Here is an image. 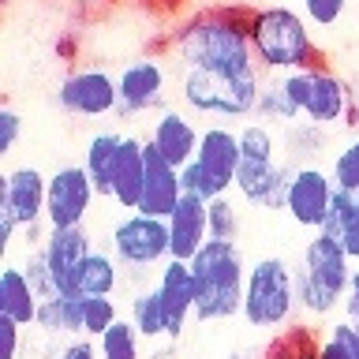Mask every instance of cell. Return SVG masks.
<instances>
[{
    "label": "cell",
    "instance_id": "cell-28",
    "mask_svg": "<svg viewBox=\"0 0 359 359\" xmlns=\"http://www.w3.org/2000/svg\"><path fill=\"white\" fill-rule=\"evenodd\" d=\"M255 116L258 123H285V128H292V123H299V109L288 101L285 86L277 83H262V94H258V105H255Z\"/></svg>",
    "mask_w": 359,
    "mask_h": 359
},
{
    "label": "cell",
    "instance_id": "cell-48",
    "mask_svg": "<svg viewBox=\"0 0 359 359\" xmlns=\"http://www.w3.org/2000/svg\"><path fill=\"white\" fill-rule=\"evenodd\" d=\"M150 4H154L157 11H180V8L187 4V0H150Z\"/></svg>",
    "mask_w": 359,
    "mask_h": 359
},
{
    "label": "cell",
    "instance_id": "cell-43",
    "mask_svg": "<svg viewBox=\"0 0 359 359\" xmlns=\"http://www.w3.org/2000/svg\"><path fill=\"white\" fill-rule=\"evenodd\" d=\"M53 53L60 56V60L72 64L75 53H79V38H75V34H60V38H56V45H53Z\"/></svg>",
    "mask_w": 359,
    "mask_h": 359
},
{
    "label": "cell",
    "instance_id": "cell-47",
    "mask_svg": "<svg viewBox=\"0 0 359 359\" xmlns=\"http://www.w3.org/2000/svg\"><path fill=\"white\" fill-rule=\"evenodd\" d=\"M15 232H19V224L11 221V217H4V213H0V247H4V251L11 247V236H15Z\"/></svg>",
    "mask_w": 359,
    "mask_h": 359
},
{
    "label": "cell",
    "instance_id": "cell-5",
    "mask_svg": "<svg viewBox=\"0 0 359 359\" xmlns=\"http://www.w3.org/2000/svg\"><path fill=\"white\" fill-rule=\"evenodd\" d=\"M348 280H352V258L344 255V243L314 232V240L303 247V269L296 273L299 307L314 318L337 311L348 296Z\"/></svg>",
    "mask_w": 359,
    "mask_h": 359
},
{
    "label": "cell",
    "instance_id": "cell-41",
    "mask_svg": "<svg viewBox=\"0 0 359 359\" xmlns=\"http://www.w3.org/2000/svg\"><path fill=\"white\" fill-rule=\"evenodd\" d=\"M330 333H333L337 341H341V344L348 348V355H352V359H359V325H352V322L344 318V322H337Z\"/></svg>",
    "mask_w": 359,
    "mask_h": 359
},
{
    "label": "cell",
    "instance_id": "cell-9",
    "mask_svg": "<svg viewBox=\"0 0 359 359\" xmlns=\"http://www.w3.org/2000/svg\"><path fill=\"white\" fill-rule=\"evenodd\" d=\"M56 105L72 116H116L120 109V86L116 75H109L105 67H79L56 86Z\"/></svg>",
    "mask_w": 359,
    "mask_h": 359
},
{
    "label": "cell",
    "instance_id": "cell-25",
    "mask_svg": "<svg viewBox=\"0 0 359 359\" xmlns=\"http://www.w3.org/2000/svg\"><path fill=\"white\" fill-rule=\"evenodd\" d=\"M38 325L49 337H83V296H53L41 299Z\"/></svg>",
    "mask_w": 359,
    "mask_h": 359
},
{
    "label": "cell",
    "instance_id": "cell-4",
    "mask_svg": "<svg viewBox=\"0 0 359 359\" xmlns=\"http://www.w3.org/2000/svg\"><path fill=\"white\" fill-rule=\"evenodd\" d=\"M292 172L277 165V135L266 123H243L240 128V172L236 187L258 210H285Z\"/></svg>",
    "mask_w": 359,
    "mask_h": 359
},
{
    "label": "cell",
    "instance_id": "cell-12",
    "mask_svg": "<svg viewBox=\"0 0 359 359\" xmlns=\"http://www.w3.org/2000/svg\"><path fill=\"white\" fill-rule=\"evenodd\" d=\"M45 198H49V176L34 165H19L4 172L0 184V213L11 217L19 229H34L45 221Z\"/></svg>",
    "mask_w": 359,
    "mask_h": 359
},
{
    "label": "cell",
    "instance_id": "cell-22",
    "mask_svg": "<svg viewBox=\"0 0 359 359\" xmlns=\"http://www.w3.org/2000/svg\"><path fill=\"white\" fill-rule=\"evenodd\" d=\"M41 296L34 292L30 277L22 266H4L0 269V318H11L15 325H38Z\"/></svg>",
    "mask_w": 359,
    "mask_h": 359
},
{
    "label": "cell",
    "instance_id": "cell-18",
    "mask_svg": "<svg viewBox=\"0 0 359 359\" xmlns=\"http://www.w3.org/2000/svg\"><path fill=\"white\" fill-rule=\"evenodd\" d=\"M168 240H172L176 262H191L210 243V202H202L195 195L180 198V206L168 217Z\"/></svg>",
    "mask_w": 359,
    "mask_h": 359
},
{
    "label": "cell",
    "instance_id": "cell-30",
    "mask_svg": "<svg viewBox=\"0 0 359 359\" xmlns=\"http://www.w3.org/2000/svg\"><path fill=\"white\" fill-rule=\"evenodd\" d=\"M101 359H139V330L131 325V318H120L112 330L97 341Z\"/></svg>",
    "mask_w": 359,
    "mask_h": 359
},
{
    "label": "cell",
    "instance_id": "cell-8",
    "mask_svg": "<svg viewBox=\"0 0 359 359\" xmlns=\"http://www.w3.org/2000/svg\"><path fill=\"white\" fill-rule=\"evenodd\" d=\"M112 255L120 266L150 269L157 262L172 258V240H168V221L146 217V213H128L112 229Z\"/></svg>",
    "mask_w": 359,
    "mask_h": 359
},
{
    "label": "cell",
    "instance_id": "cell-36",
    "mask_svg": "<svg viewBox=\"0 0 359 359\" xmlns=\"http://www.w3.org/2000/svg\"><path fill=\"white\" fill-rule=\"evenodd\" d=\"M27 277H30V285H34V292H38L41 299H53L56 296V285H53V273H49V266H45V258H41V251H34L30 258H27Z\"/></svg>",
    "mask_w": 359,
    "mask_h": 359
},
{
    "label": "cell",
    "instance_id": "cell-11",
    "mask_svg": "<svg viewBox=\"0 0 359 359\" xmlns=\"http://www.w3.org/2000/svg\"><path fill=\"white\" fill-rule=\"evenodd\" d=\"M333 195H337V184L330 172H322L314 165H299V168H292L285 210L299 229L322 232V224L330 221V210H333Z\"/></svg>",
    "mask_w": 359,
    "mask_h": 359
},
{
    "label": "cell",
    "instance_id": "cell-29",
    "mask_svg": "<svg viewBox=\"0 0 359 359\" xmlns=\"http://www.w3.org/2000/svg\"><path fill=\"white\" fill-rule=\"evenodd\" d=\"M116 322H120V311H116V303H112V296H90V299H83V337L101 341V337H105Z\"/></svg>",
    "mask_w": 359,
    "mask_h": 359
},
{
    "label": "cell",
    "instance_id": "cell-42",
    "mask_svg": "<svg viewBox=\"0 0 359 359\" xmlns=\"http://www.w3.org/2000/svg\"><path fill=\"white\" fill-rule=\"evenodd\" d=\"M344 314H348V322H352V325H359V269H352V280H348Z\"/></svg>",
    "mask_w": 359,
    "mask_h": 359
},
{
    "label": "cell",
    "instance_id": "cell-44",
    "mask_svg": "<svg viewBox=\"0 0 359 359\" xmlns=\"http://www.w3.org/2000/svg\"><path fill=\"white\" fill-rule=\"evenodd\" d=\"M318 359H352V355H348V348H344V344L330 333V337L322 341V348H318Z\"/></svg>",
    "mask_w": 359,
    "mask_h": 359
},
{
    "label": "cell",
    "instance_id": "cell-19",
    "mask_svg": "<svg viewBox=\"0 0 359 359\" xmlns=\"http://www.w3.org/2000/svg\"><path fill=\"white\" fill-rule=\"evenodd\" d=\"M150 142L157 146V154H161L172 168H187V165L198 157L202 131L195 128V120H191L187 112L165 109L161 116L154 120V135H150Z\"/></svg>",
    "mask_w": 359,
    "mask_h": 359
},
{
    "label": "cell",
    "instance_id": "cell-26",
    "mask_svg": "<svg viewBox=\"0 0 359 359\" xmlns=\"http://www.w3.org/2000/svg\"><path fill=\"white\" fill-rule=\"evenodd\" d=\"M131 325L139 330V337H146V341H161V337H168L165 303H161V292H157V288L135 292V299H131Z\"/></svg>",
    "mask_w": 359,
    "mask_h": 359
},
{
    "label": "cell",
    "instance_id": "cell-6",
    "mask_svg": "<svg viewBox=\"0 0 359 359\" xmlns=\"http://www.w3.org/2000/svg\"><path fill=\"white\" fill-rule=\"evenodd\" d=\"M258 94H262V72L255 75H224V72H202L187 67L180 79V97L198 116L217 120H247L255 116Z\"/></svg>",
    "mask_w": 359,
    "mask_h": 359
},
{
    "label": "cell",
    "instance_id": "cell-33",
    "mask_svg": "<svg viewBox=\"0 0 359 359\" xmlns=\"http://www.w3.org/2000/svg\"><path fill=\"white\" fill-rule=\"evenodd\" d=\"M333 184L344 191H359V139H352L333 161Z\"/></svg>",
    "mask_w": 359,
    "mask_h": 359
},
{
    "label": "cell",
    "instance_id": "cell-34",
    "mask_svg": "<svg viewBox=\"0 0 359 359\" xmlns=\"http://www.w3.org/2000/svg\"><path fill=\"white\" fill-rule=\"evenodd\" d=\"M344 8H348V0H303V19L318 30H330L341 22Z\"/></svg>",
    "mask_w": 359,
    "mask_h": 359
},
{
    "label": "cell",
    "instance_id": "cell-24",
    "mask_svg": "<svg viewBox=\"0 0 359 359\" xmlns=\"http://www.w3.org/2000/svg\"><path fill=\"white\" fill-rule=\"evenodd\" d=\"M120 285V262H116V255H109V251H90V258L83 262V269H79V280H75V296H112Z\"/></svg>",
    "mask_w": 359,
    "mask_h": 359
},
{
    "label": "cell",
    "instance_id": "cell-49",
    "mask_svg": "<svg viewBox=\"0 0 359 359\" xmlns=\"http://www.w3.org/2000/svg\"><path fill=\"white\" fill-rule=\"evenodd\" d=\"M229 359H251V355H247V352H232Z\"/></svg>",
    "mask_w": 359,
    "mask_h": 359
},
{
    "label": "cell",
    "instance_id": "cell-17",
    "mask_svg": "<svg viewBox=\"0 0 359 359\" xmlns=\"http://www.w3.org/2000/svg\"><path fill=\"white\" fill-rule=\"evenodd\" d=\"M184 198V184H180V168H172L157 154V146L146 139V187H142V198H139V210L135 213H146V217H157V221H168L172 210L180 206Z\"/></svg>",
    "mask_w": 359,
    "mask_h": 359
},
{
    "label": "cell",
    "instance_id": "cell-10",
    "mask_svg": "<svg viewBox=\"0 0 359 359\" xmlns=\"http://www.w3.org/2000/svg\"><path fill=\"white\" fill-rule=\"evenodd\" d=\"M94 180L83 165H64L49 176V198H45V229H83L90 206H94Z\"/></svg>",
    "mask_w": 359,
    "mask_h": 359
},
{
    "label": "cell",
    "instance_id": "cell-37",
    "mask_svg": "<svg viewBox=\"0 0 359 359\" xmlns=\"http://www.w3.org/2000/svg\"><path fill=\"white\" fill-rule=\"evenodd\" d=\"M280 86H285L288 101L299 109V116H303V109H307V97H311V67H303V72H288V75H280Z\"/></svg>",
    "mask_w": 359,
    "mask_h": 359
},
{
    "label": "cell",
    "instance_id": "cell-21",
    "mask_svg": "<svg viewBox=\"0 0 359 359\" xmlns=\"http://www.w3.org/2000/svg\"><path fill=\"white\" fill-rule=\"evenodd\" d=\"M146 187V142L135 139V135H123V150L116 161V176H112V202L120 210H139Z\"/></svg>",
    "mask_w": 359,
    "mask_h": 359
},
{
    "label": "cell",
    "instance_id": "cell-35",
    "mask_svg": "<svg viewBox=\"0 0 359 359\" xmlns=\"http://www.w3.org/2000/svg\"><path fill=\"white\" fill-rule=\"evenodd\" d=\"M180 184H184V195H195V198H202V202L221 198L217 187H213V180L198 168V161H191L187 168H180Z\"/></svg>",
    "mask_w": 359,
    "mask_h": 359
},
{
    "label": "cell",
    "instance_id": "cell-23",
    "mask_svg": "<svg viewBox=\"0 0 359 359\" xmlns=\"http://www.w3.org/2000/svg\"><path fill=\"white\" fill-rule=\"evenodd\" d=\"M120 150H123V135H116V131H97L83 146V168L94 180V191L105 198H112V176H116Z\"/></svg>",
    "mask_w": 359,
    "mask_h": 359
},
{
    "label": "cell",
    "instance_id": "cell-16",
    "mask_svg": "<svg viewBox=\"0 0 359 359\" xmlns=\"http://www.w3.org/2000/svg\"><path fill=\"white\" fill-rule=\"evenodd\" d=\"M198 168L213 180L217 195H229L236 187V172H240V131L224 128V123H210L198 142Z\"/></svg>",
    "mask_w": 359,
    "mask_h": 359
},
{
    "label": "cell",
    "instance_id": "cell-14",
    "mask_svg": "<svg viewBox=\"0 0 359 359\" xmlns=\"http://www.w3.org/2000/svg\"><path fill=\"white\" fill-rule=\"evenodd\" d=\"M41 258L53 273V285H56V296H75V280H79V269L90 258V236L86 229H49L41 240Z\"/></svg>",
    "mask_w": 359,
    "mask_h": 359
},
{
    "label": "cell",
    "instance_id": "cell-20",
    "mask_svg": "<svg viewBox=\"0 0 359 359\" xmlns=\"http://www.w3.org/2000/svg\"><path fill=\"white\" fill-rule=\"evenodd\" d=\"M344 116H348V83L330 64L311 67V97L307 109H303V120L318 123V128H333V123H344Z\"/></svg>",
    "mask_w": 359,
    "mask_h": 359
},
{
    "label": "cell",
    "instance_id": "cell-13",
    "mask_svg": "<svg viewBox=\"0 0 359 359\" xmlns=\"http://www.w3.org/2000/svg\"><path fill=\"white\" fill-rule=\"evenodd\" d=\"M116 86H120L116 116H139V112L161 109L165 105V86H168L165 64L157 60V56H139V60H131L116 75Z\"/></svg>",
    "mask_w": 359,
    "mask_h": 359
},
{
    "label": "cell",
    "instance_id": "cell-32",
    "mask_svg": "<svg viewBox=\"0 0 359 359\" xmlns=\"http://www.w3.org/2000/svg\"><path fill=\"white\" fill-rule=\"evenodd\" d=\"M240 236V213H236L232 198L221 195L210 202V240H236Z\"/></svg>",
    "mask_w": 359,
    "mask_h": 359
},
{
    "label": "cell",
    "instance_id": "cell-7",
    "mask_svg": "<svg viewBox=\"0 0 359 359\" xmlns=\"http://www.w3.org/2000/svg\"><path fill=\"white\" fill-rule=\"evenodd\" d=\"M299 307L296 296V273L288 269L285 258L269 255L247 269V292H243V322L251 330L280 333L292 322Z\"/></svg>",
    "mask_w": 359,
    "mask_h": 359
},
{
    "label": "cell",
    "instance_id": "cell-38",
    "mask_svg": "<svg viewBox=\"0 0 359 359\" xmlns=\"http://www.w3.org/2000/svg\"><path fill=\"white\" fill-rule=\"evenodd\" d=\"M19 135H22V116L11 105H0V154L15 150Z\"/></svg>",
    "mask_w": 359,
    "mask_h": 359
},
{
    "label": "cell",
    "instance_id": "cell-2",
    "mask_svg": "<svg viewBox=\"0 0 359 359\" xmlns=\"http://www.w3.org/2000/svg\"><path fill=\"white\" fill-rule=\"evenodd\" d=\"M251 53H255L258 72L266 75H288V72H303V67L322 64V49L314 41L311 22L285 4L255 8Z\"/></svg>",
    "mask_w": 359,
    "mask_h": 359
},
{
    "label": "cell",
    "instance_id": "cell-27",
    "mask_svg": "<svg viewBox=\"0 0 359 359\" xmlns=\"http://www.w3.org/2000/svg\"><path fill=\"white\" fill-rule=\"evenodd\" d=\"M318 348H322V341L307 325H292V330H280L269 341L262 359H318Z\"/></svg>",
    "mask_w": 359,
    "mask_h": 359
},
{
    "label": "cell",
    "instance_id": "cell-1",
    "mask_svg": "<svg viewBox=\"0 0 359 359\" xmlns=\"http://www.w3.org/2000/svg\"><path fill=\"white\" fill-rule=\"evenodd\" d=\"M251 19L255 8L247 4H210L198 8L168 34V49L180 64L202 67V72H224V75H255V53H251Z\"/></svg>",
    "mask_w": 359,
    "mask_h": 359
},
{
    "label": "cell",
    "instance_id": "cell-31",
    "mask_svg": "<svg viewBox=\"0 0 359 359\" xmlns=\"http://www.w3.org/2000/svg\"><path fill=\"white\" fill-rule=\"evenodd\" d=\"M352 224H359V191L337 187L333 210H330V221L322 224V232H325V236H333V240H341V236L352 229Z\"/></svg>",
    "mask_w": 359,
    "mask_h": 359
},
{
    "label": "cell",
    "instance_id": "cell-46",
    "mask_svg": "<svg viewBox=\"0 0 359 359\" xmlns=\"http://www.w3.org/2000/svg\"><path fill=\"white\" fill-rule=\"evenodd\" d=\"M341 243H344V255L359 266V224H352V229H348V232L341 236Z\"/></svg>",
    "mask_w": 359,
    "mask_h": 359
},
{
    "label": "cell",
    "instance_id": "cell-3",
    "mask_svg": "<svg viewBox=\"0 0 359 359\" xmlns=\"http://www.w3.org/2000/svg\"><path fill=\"white\" fill-rule=\"evenodd\" d=\"M191 273H195L198 285V303H195L198 322H224L243 314L247 266L236 240H210L191 258Z\"/></svg>",
    "mask_w": 359,
    "mask_h": 359
},
{
    "label": "cell",
    "instance_id": "cell-15",
    "mask_svg": "<svg viewBox=\"0 0 359 359\" xmlns=\"http://www.w3.org/2000/svg\"><path fill=\"white\" fill-rule=\"evenodd\" d=\"M157 292L165 303V318H168V337L165 341H180L187 330V322L195 318V303H198V285L191 273V262H176L168 258L157 277Z\"/></svg>",
    "mask_w": 359,
    "mask_h": 359
},
{
    "label": "cell",
    "instance_id": "cell-39",
    "mask_svg": "<svg viewBox=\"0 0 359 359\" xmlns=\"http://www.w3.org/2000/svg\"><path fill=\"white\" fill-rule=\"evenodd\" d=\"M19 330H22V325H15L11 318H0V341H4V352H0V359H19V348H22Z\"/></svg>",
    "mask_w": 359,
    "mask_h": 359
},
{
    "label": "cell",
    "instance_id": "cell-40",
    "mask_svg": "<svg viewBox=\"0 0 359 359\" xmlns=\"http://www.w3.org/2000/svg\"><path fill=\"white\" fill-rule=\"evenodd\" d=\"M53 359H101V352H97V341H90V337H75V341L67 344L60 355H53Z\"/></svg>",
    "mask_w": 359,
    "mask_h": 359
},
{
    "label": "cell",
    "instance_id": "cell-45",
    "mask_svg": "<svg viewBox=\"0 0 359 359\" xmlns=\"http://www.w3.org/2000/svg\"><path fill=\"white\" fill-rule=\"evenodd\" d=\"M348 128H359V83H348Z\"/></svg>",
    "mask_w": 359,
    "mask_h": 359
}]
</instances>
